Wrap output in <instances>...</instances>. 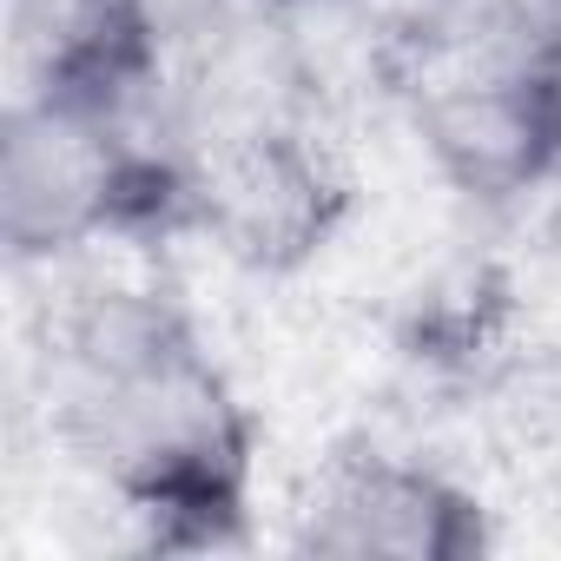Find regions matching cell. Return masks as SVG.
<instances>
[{"instance_id": "1", "label": "cell", "mask_w": 561, "mask_h": 561, "mask_svg": "<svg viewBox=\"0 0 561 561\" xmlns=\"http://www.w3.org/2000/svg\"><path fill=\"white\" fill-rule=\"evenodd\" d=\"M41 436L60 469L113 495L139 541H225L251 508L257 410L205 318L146 251L47 271Z\"/></svg>"}, {"instance_id": "2", "label": "cell", "mask_w": 561, "mask_h": 561, "mask_svg": "<svg viewBox=\"0 0 561 561\" xmlns=\"http://www.w3.org/2000/svg\"><path fill=\"white\" fill-rule=\"evenodd\" d=\"M390 93L416 165L476 211L515 225L561 198V73L489 41L469 14L416 41Z\"/></svg>"}, {"instance_id": "3", "label": "cell", "mask_w": 561, "mask_h": 561, "mask_svg": "<svg viewBox=\"0 0 561 561\" xmlns=\"http://www.w3.org/2000/svg\"><path fill=\"white\" fill-rule=\"evenodd\" d=\"M489 495L449 456L410 436H337L285 508V541L344 561H456L495 541Z\"/></svg>"}, {"instance_id": "4", "label": "cell", "mask_w": 561, "mask_h": 561, "mask_svg": "<svg viewBox=\"0 0 561 561\" xmlns=\"http://www.w3.org/2000/svg\"><path fill=\"white\" fill-rule=\"evenodd\" d=\"M462 14L489 41H502L522 60L561 73V0H462Z\"/></svg>"}]
</instances>
